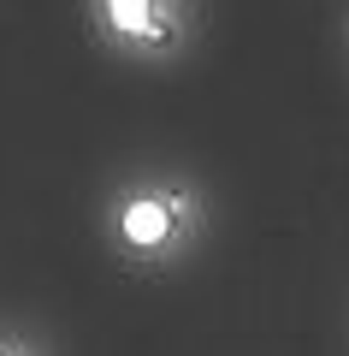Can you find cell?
<instances>
[{"label": "cell", "mask_w": 349, "mask_h": 356, "mask_svg": "<svg viewBox=\"0 0 349 356\" xmlns=\"http://www.w3.org/2000/svg\"><path fill=\"white\" fill-rule=\"evenodd\" d=\"M166 226H172V220H166L160 202H130V208H125V238H130V243H160Z\"/></svg>", "instance_id": "6da1fadb"}]
</instances>
